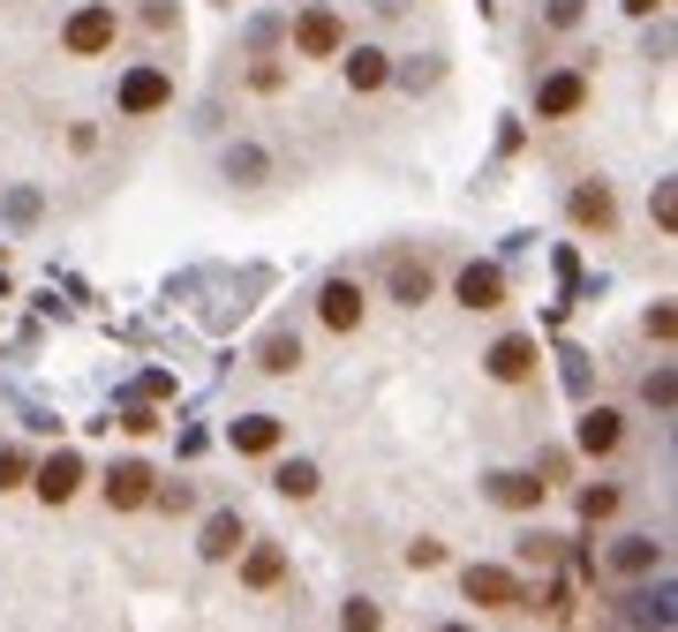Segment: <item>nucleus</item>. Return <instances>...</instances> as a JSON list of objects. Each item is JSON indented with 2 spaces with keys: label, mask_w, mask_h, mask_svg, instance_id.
I'll use <instances>...</instances> for the list:
<instances>
[{
  "label": "nucleus",
  "mask_w": 678,
  "mask_h": 632,
  "mask_svg": "<svg viewBox=\"0 0 678 632\" xmlns=\"http://www.w3.org/2000/svg\"><path fill=\"white\" fill-rule=\"evenodd\" d=\"M460 588L475 610H498V618H512V610H528V588H520V572H506V565H467Z\"/></svg>",
  "instance_id": "nucleus-1"
},
{
  "label": "nucleus",
  "mask_w": 678,
  "mask_h": 632,
  "mask_svg": "<svg viewBox=\"0 0 678 632\" xmlns=\"http://www.w3.org/2000/svg\"><path fill=\"white\" fill-rule=\"evenodd\" d=\"M114 39H121V15H114V8H76V15H68V31H61V45H68L76 61L114 53Z\"/></svg>",
  "instance_id": "nucleus-2"
},
{
  "label": "nucleus",
  "mask_w": 678,
  "mask_h": 632,
  "mask_svg": "<svg viewBox=\"0 0 678 632\" xmlns=\"http://www.w3.org/2000/svg\"><path fill=\"white\" fill-rule=\"evenodd\" d=\"M339 45H347V23H339L332 8H301L295 15V53L301 61H332Z\"/></svg>",
  "instance_id": "nucleus-3"
},
{
  "label": "nucleus",
  "mask_w": 678,
  "mask_h": 632,
  "mask_svg": "<svg viewBox=\"0 0 678 632\" xmlns=\"http://www.w3.org/2000/svg\"><path fill=\"white\" fill-rule=\"evenodd\" d=\"M581 106H589V76H581V68H558V76L536 84V114H543V121H573Z\"/></svg>",
  "instance_id": "nucleus-4"
},
{
  "label": "nucleus",
  "mask_w": 678,
  "mask_h": 632,
  "mask_svg": "<svg viewBox=\"0 0 678 632\" xmlns=\"http://www.w3.org/2000/svg\"><path fill=\"white\" fill-rule=\"evenodd\" d=\"M167 98H173V76H167V68H128V76H121V114H128V121L159 114Z\"/></svg>",
  "instance_id": "nucleus-5"
},
{
  "label": "nucleus",
  "mask_w": 678,
  "mask_h": 632,
  "mask_svg": "<svg viewBox=\"0 0 678 632\" xmlns=\"http://www.w3.org/2000/svg\"><path fill=\"white\" fill-rule=\"evenodd\" d=\"M98 490H106V505H114V512H136V505H151V490H159V474H151V467H144V460H121V467H114V474H106V482H98Z\"/></svg>",
  "instance_id": "nucleus-6"
},
{
  "label": "nucleus",
  "mask_w": 678,
  "mask_h": 632,
  "mask_svg": "<svg viewBox=\"0 0 678 632\" xmlns=\"http://www.w3.org/2000/svg\"><path fill=\"white\" fill-rule=\"evenodd\" d=\"M483 369H490L498 384H528V377H536V339H528V332H506L490 354H483Z\"/></svg>",
  "instance_id": "nucleus-7"
},
{
  "label": "nucleus",
  "mask_w": 678,
  "mask_h": 632,
  "mask_svg": "<svg viewBox=\"0 0 678 632\" xmlns=\"http://www.w3.org/2000/svg\"><path fill=\"white\" fill-rule=\"evenodd\" d=\"M31 490H39L45 505H68V497L84 490V460H76V452H53L45 467H31Z\"/></svg>",
  "instance_id": "nucleus-8"
},
{
  "label": "nucleus",
  "mask_w": 678,
  "mask_h": 632,
  "mask_svg": "<svg viewBox=\"0 0 678 632\" xmlns=\"http://www.w3.org/2000/svg\"><path fill=\"white\" fill-rule=\"evenodd\" d=\"M384 287H392V301H400V309H423L437 279H430V264H423V256H392V271H384Z\"/></svg>",
  "instance_id": "nucleus-9"
},
{
  "label": "nucleus",
  "mask_w": 678,
  "mask_h": 632,
  "mask_svg": "<svg viewBox=\"0 0 678 632\" xmlns=\"http://www.w3.org/2000/svg\"><path fill=\"white\" fill-rule=\"evenodd\" d=\"M332 61H339V68H347V90H378L384 76H392V53H384V45H354V53L339 45Z\"/></svg>",
  "instance_id": "nucleus-10"
},
{
  "label": "nucleus",
  "mask_w": 678,
  "mask_h": 632,
  "mask_svg": "<svg viewBox=\"0 0 678 632\" xmlns=\"http://www.w3.org/2000/svg\"><path fill=\"white\" fill-rule=\"evenodd\" d=\"M573 437H581V452H595V460H603V452H618V444H626V415H618V407H589Z\"/></svg>",
  "instance_id": "nucleus-11"
},
{
  "label": "nucleus",
  "mask_w": 678,
  "mask_h": 632,
  "mask_svg": "<svg viewBox=\"0 0 678 632\" xmlns=\"http://www.w3.org/2000/svg\"><path fill=\"white\" fill-rule=\"evenodd\" d=\"M362 309H370V301H362V287H354V279H332V287L317 294V317H325L332 332H354V324H362Z\"/></svg>",
  "instance_id": "nucleus-12"
},
{
  "label": "nucleus",
  "mask_w": 678,
  "mask_h": 632,
  "mask_svg": "<svg viewBox=\"0 0 678 632\" xmlns=\"http://www.w3.org/2000/svg\"><path fill=\"white\" fill-rule=\"evenodd\" d=\"M460 309H506V271H498V264H467L460 271Z\"/></svg>",
  "instance_id": "nucleus-13"
},
{
  "label": "nucleus",
  "mask_w": 678,
  "mask_h": 632,
  "mask_svg": "<svg viewBox=\"0 0 678 632\" xmlns=\"http://www.w3.org/2000/svg\"><path fill=\"white\" fill-rule=\"evenodd\" d=\"M250 543V527H242V512H212V519H204V535H197V549H204V557H212V565H226V557H234V549Z\"/></svg>",
  "instance_id": "nucleus-14"
},
{
  "label": "nucleus",
  "mask_w": 678,
  "mask_h": 632,
  "mask_svg": "<svg viewBox=\"0 0 678 632\" xmlns=\"http://www.w3.org/2000/svg\"><path fill=\"white\" fill-rule=\"evenodd\" d=\"M256 369H264V377H295V369H301V339L287 332V324H279V332H264V346H256Z\"/></svg>",
  "instance_id": "nucleus-15"
},
{
  "label": "nucleus",
  "mask_w": 678,
  "mask_h": 632,
  "mask_svg": "<svg viewBox=\"0 0 678 632\" xmlns=\"http://www.w3.org/2000/svg\"><path fill=\"white\" fill-rule=\"evenodd\" d=\"M279 415H242L234 421V452H250V460H264V452H279Z\"/></svg>",
  "instance_id": "nucleus-16"
},
{
  "label": "nucleus",
  "mask_w": 678,
  "mask_h": 632,
  "mask_svg": "<svg viewBox=\"0 0 678 632\" xmlns=\"http://www.w3.org/2000/svg\"><path fill=\"white\" fill-rule=\"evenodd\" d=\"M573 218H581L589 234H611V218H618L611 189H603V181H581V189H573Z\"/></svg>",
  "instance_id": "nucleus-17"
},
{
  "label": "nucleus",
  "mask_w": 678,
  "mask_h": 632,
  "mask_svg": "<svg viewBox=\"0 0 678 632\" xmlns=\"http://www.w3.org/2000/svg\"><path fill=\"white\" fill-rule=\"evenodd\" d=\"M242 580H250V588H279V580H287V549H279V543H256L250 557H242Z\"/></svg>",
  "instance_id": "nucleus-18"
},
{
  "label": "nucleus",
  "mask_w": 678,
  "mask_h": 632,
  "mask_svg": "<svg viewBox=\"0 0 678 632\" xmlns=\"http://www.w3.org/2000/svg\"><path fill=\"white\" fill-rule=\"evenodd\" d=\"M543 490L551 482H528V474H490V497L506 512H528V505H543Z\"/></svg>",
  "instance_id": "nucleus-19"
},
{
  "label": "nucleus",
  "mask_w": 678,
  "mask_h": 632,
  "mask_svg": "<svg viewBox=\"0 0 678 632\" xmlns=\"http://www.w3.org/2000/svg\"><path fill=\"white\" fill-rule=\"evenodd\" d=\"M317 482H325V474H317L309 460H279L272 467V490H279V497H317Z\"/></svg>",
  "instance_id": "nucleus-20"
},
{
  "label": "nucleus",
  "mask_w": 678,
  "mask_h": 632,
  "mask_svg": "<svg viewBox=\"0 0 678 632\" xmlns=\"http://www.w3.org/2000/svg\"><path fill=\"white\" fill-rule=\"evenodd\" d=\"M264 173H272L264 143H226V181H264Z\"/></svg>",
  "instance_id": "nucleus-21"
},
{
  "label": "nucleus",
  "mask_w": 678,
  "mask_h": 632,
  "mask_svg": "<svg viewBox=\"0 0 678 632\" xmlns=\"http://www.w3.org/2000/svg\"><path fill=\"white\" fill-rule=\"evenodd\" d=\"M611 565H618V572H656V565H664V543H648V535H626V543L611 549Z\"/></svg>",
  "instance_id": "nucleus-22"
},
{
  "label": "nucleus",
  "mask_w": 678,
  "mask_h": 632,
  "mask_svg": "<svg viewBox=\"0 0 678 632\" xmlns=\"http://www.w3.org/2000/svg\"><path fill=\"white\" fill-rule=\"evenodd\" d=\"M31 482V452L23 444H0V490H23Z\"/></svg>",
  "instance_id": "nucleus-23"
},
{
  "label": "nucleus",
  "mask_w": 678,
  "mask_h": 632,
  "mask_svg": "<svg viewBox=\"0 0 678 632\" xmlns=\"http://www.w3.org/2000/svg\"><path fill=\"white\" fill-rule=\"evenodd\" d=\"M611 512H618V490H611V482H595V490H581V519H611Z\"/></svg>",
  "instance_id": "nucleus-24"
},
{
  "label": "nucleus",
  "mask_w": 678,
  "mask_h": 632,
  "mask_svg": "<svg viewBox=\"0 0 678 632\" xmlns=\"http://www.w3.org/2000/svg\"><path fill=\"white\" fill-rule=\"evenodd\" d=\"M581 15H589V0H543V23H551V31H573Z\"/></svg>",
  "instance_id": "nucleus-25"
},
{
  "label": "nucleus",
  "mask_w": 678,
  "mask_h": 632,
  "mask_svg": "<svg viewBox=\"0 0 678 632\" xmlns=\"http://www.w3.org/2000/svg\"><path fill=\"white\" fill-rule=\"evenodd\" d=\"M640 399H648V407H656V415H664V407H671V369H656V377L640 384Z\"/></svg>",
  "instance_id": "nucleus-26"
},
{
  "label": "nucleus",
  "mask_w": 678,
  "mask_h": 632,
  "mask_svg": "<svg viewBox=\"0 0 678 632\" xmlns=\"http://www.w3.org/2000/svg\"><path fill=\"white\" fill-rule=\"evenodd\" d=\"M121 429H128V437H151V429H159V415H151V407H128Z\"/></svg>",
  "instance_id": "nucleus-27"
},
{
  "label": "nucleus",
  "mask_w": 678,
  "mask_h": 632,
  "mask_svg": "<svg viewBox=\"0 0 678 632\" xmlns=\"http://www.w3.org/2000/svg\"><path fill=\"white\" fill-rule=\"evenodd\" d=\"M339 625H378V602H362V594H354V602L339 610Z\"/></svg>",
  "instance_id": "nucleus-28"
},
{
  "label": "nucleus",
  "mask_w": 678,
  "mask_h": 632,
  "mask_svg": "<svg viewBox=\"0 0 678 632\" xmlns=\"http://www.w3.org/2000/svg\"><path fill=\"white\" fill-rule=\"evenodd\" d=\"M671 218H678V204H671V181H656V226L671 234Z\"/></svg>",
  "instance_id": "nucleus-29"
},
{
  "label": "nucleus",
  "mask_w": 678,
  "mask_h": 632,
  "mask_svg": "<svg viewBox=\"0 0 678 632\" xmlns=\"http://www.w3.org/2000/svg\"><path fill=\"white\" fill-rule=\"evenodd\" d=\"M671 332H678V317L664 309V301H656V309H648V339H671Z\"/></svg>",
  "instance_id": "nucleus-30"
},
{
  "label": "nucleus",
  "mask_w": 678,
  "mask_h": 632,
  "mask_svg": "<svg viewBox=\"0 0 678 632\" xmlns=\"http://www.w3.org/2000/svg\"><path fill=\"white\" fill-rule=\"evenodd\" d=\"M437 557H445V549H437V543H407V565H415V572H430Z\"/></svg>",
  "instance_id": "nucleus-31"
},
{
  "label": "nucleus",
  "mask_w": 678,
  "mask_h": 632,
  "mask_svg": "<svg viewBox=\"0 0 678 632\" xmlns=\"http://www.w3.org/2000/svg\"><path fill=\"white\" fill-rule=\"evenodd\" d=\"M656 8H664V0H626V15H656Z\"/></svg>",
  "instance_id": "nucleus-32"
}]
</instances>
